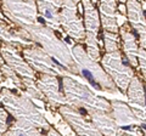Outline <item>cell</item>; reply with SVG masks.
<instances>
[{"mask_svg":"<svg viewBox=\"0 0 146 136\" xmlns=\"http://www.w3.org/2000/svg\"><path fill=\"white\" fill-rule=\"evenodd\" d=\"M73 60L77 66V74L83 78L84 83L94 90L95 92H110L123 95L118 88L116 86L115 81L104 69L100 61H95L91 58L85 48L82 44H76L71 48Z\"/></svg>","mask_w":146,"mask_h":136,"instance_id":"6da1fadb","label":"cell"},{"mask_svg":"<svg viewBox=\"0 0 146 136\" xmlns=\"http://www.w3.org/2000/svg\"><path fill=\"white\" fill-rule=\"evenodd\" d=\"M27 33L31 40L44 49V51L50 55L58 65L67 69L70 73L77 74V66L73 60L71 46H68L66 40L60 39L55 34V30L46 24L35 23L31 26L22 27Z\"/></svg>","mask_w":146,"mask_h":136,"instance_id":"7a4b0ae2","label":"cell"},{"mask_svg":"<svg viewBox=\"0 0 146 136\" xmlns=\"http://www.w3.org/2000/svg\"><path fill=\"white\" fill-rule=\"evenodd\" d=\"M0 105H1L15 120H25L33 124L45 134L51 128L45 113L36 107L25 94H16L10 88L4 86L0 90Z\"/></svg>","mask_w":146,"mask_h":136,"instance_id":"3957f363","label":"cell"},{"mask_svg":"<svg viewBox=\"0 0 146 136\" xmlns=\"http://www.w3.org/2000/svg\"><path fill=\"white\" fill-rule=\"evenodd\" d=\"M61 88L67 103L86 112L104 111L111 112V102L99 95L88 84L77 78V75L61 77Z\"/></svg>","mask_w":146,"mask_h":136,"instance_id":"277c9868","label":"cell"},{"mask_svg":"<svg viewBox=\"0 0 146 136\" xmlns=\"http://www.w3.org/2000/svg\"><path fill=\"white\" fill-rule=\"evenodd\" d=\"M100 63L104 67V69L107 72V74L112 78V80L115 81L118 90L123 95H125L128 85L135 75V72L124 56V53H122L121 50L113 52H105L101 56Z\"/></svg>","mask_w":146,"mask_h":136,"instance_id":"5b68a950","label":"cell"},{"mask_svg":"<svg viewBox=\"0 0 146 136\" xmlns=\"http://www.w3.org/2000/svg\"><path fill=\"white\" fill-rule=\"evenodd\" d=\"M83 6L84 29H85V50L88 55L95 61L101 60V49L99 42V32L101 27L99 10L95 7L93 0H80Z\"/></svg>","mask_w":146,"mask_h":136,"instance_id":"8992f818","label":"cell"},{"mask_svg":"<svg viewBox=\"0 0 146 136\" xmlns=\"http://www.w3.org/2000/svg\"><path fill=\"white\" fill-rule=\"evenodd\" d=\"M6 18L16 27L39 23V13L35 0H0Z\"/></svg>","mask_w":146,"mask_h":136,"instance_id":"52a82bcc","label":"cell"},{"mask_svg":"<svg viewBox=\"0 0 146 136\" xmlns=\"http://www.w3.org/2000/svg\"><path fill=\"white\" fill-rule=\"evenodd\" d=\"M22 55H23L25 60L28 62V65L40 74H50L57 77L74 75L70 73L67 69H62L63 67L58 65L50 55H48L44 51V49L39 46L38 44H33L23 48L22 49Z\"/></svg>","mask_w":146,"mask_h":136,"instance_id":"ba28073f","label":"cell"},{"mask_svg":"<svg viewBox=\"0 0 146 136\" xmlns=\"http://www.w3.org/2000/svg\"><path fill=\"white\" fill-rule=\"evenodd\" d=\"M57 112L61 114L71 128L74 130L76 135H88V136H100L101 133L95 128L93 121L90 120L89 113L84 114V110H79L74 106L66 103L57 108Z\"/></svg>","mask_w":146,"mask_h":136,"instance_id":"9c48e42d","label":"cell"},{"mask_svg":"<svg viewBox=\"0 0 146 136\" xmlns=\"http://www.w3.org/2000/svg\"><path fill=\"white\" fill-rule=\"evenodd\" d=\"M23 49L20 45L1 43L0 44V53L4 58L5 63L20 77L21 79H33L36 80V72L32 68L28 62L25 60L23 55H21Z\"/></svg>","mask_w":146,"mask_h":136,"instance_id":"30bf717a","label":"cell"},{"mask_svg":"<svg viewBox=\"0 0 146 136\" xmlns=\"http://www.w3.org/2000/svg\"><path fill=\"white\" fill-rule=\"evenodd\" d=\"M77 7L78 5L62 3L60 10V24L63 32L72 40L82 44L85 40V29L84 21L79 16Z\"/></svg>","mask_w":146,"mask_h":136,"instance_id":"8fae6325","label":"cell"},{"mask_svg":"<svg viewBox=\"0 0 146 136\" xmlns=\"http://www.w3.org/2000/svg\"><path fill=\"white\" fill-rule=\"evenodd\" d=\"M36 86L45 97V102L51 110H57L60 106L66 105L67 100L63 95L62 88L58 81L57 75L40 74L35 80Z\"/></svg>","mask_w":146,"mask_h":136,"instance_id":"7c38bea8","label":"cell"},{"mask_svg":"<svg viewBox=\"0 0 146 136\" xmlns=\"http://www.w3.org/2000/svg\"><path fill=\"white\" fill-rule=\"evenodd\" d=\"M125 96L128 105L133 110L135 116L141 121L146 120V92L144 81L140 79V77H133V79L128 85Z\"/></svg>","mask_w":146,"mask_h":136,"instance_id":"4fadbf2b","label":"cell"},{"mask_svg":"<svg viewBox=\"0 0 146 136\" xmlns=\"http://www.w3.org/2000/svg\"><path fill=\"white\" fill-rule=\"evenodd\" d=\"M127 20L130 27L139 35L140 48L146 50V17L144 7L139 0H127Z\"/></svg>","mask_w":146,"mask_h":136,"instance_id":"5bb4252c","label":"cell"},{"mask_svg":"<svg viewBox=\"0 0 146 136\" xmlns=\"http://www.w3.org/2000/svg\"><path fill=\"white\" fill-rule=\"evenodd\" d=\"M38 7L39 17H42L44 23L54 30L62 32L60 24V10L63 0H35Z\"/></svg>","mask_w":146,"mask_h":136,"instance_id":"9a60e30c","label":"cell"},{"mask_svg":"<svg viewBox=\"0 0 146 136\" xmlns=\"http://www.w3.org/2000/svg\"><path fill=\"white\" fill-rule=\"evenodd\" d=\"M119 37H121V48L123 53L129 61L133 68H138V53H139V42L135 34L131 30L130 24H122L119 27Z\"/></svg>","mask_w":146,"mask_h":136,"instance_id":"2e32d148","label":"cell"},{"mask_svg":"<svg viewBox=\"0 0 146 136\" xmlns=\"http://www.w3.org/2000/svg\"><path fill=\"white\" fill-rule=\"evenodd\" d=\"M110 102H111V114L119 129L140 124L141 120L135 116V113L128 103L118 101V100H112Z\"/></svg>","mask_w":146,"mask_h":136,"instance_id":"e0dca14e","label":"cell"},{"mask_svg":"<svg viewBox=\"0 0 146 136\" xmlns=\"http://www.w3.org/2000/svg\"><path fill=\"white\" fill-rule=\"evenodd\" d=\"M99 15L104 30L118 33L119 26L117 22V0H99Z\"/></svg>","mask_w":146,"mask_h":136,"instance_id":"ac0fdd59","label":"cell"},{"mask_svg":"<svg viewBox=\"0 0 146 136\" xmlns=\"http://www.w3.org/2000/svg\"><path fill=\"white\" fill-rule=\"evenodd\" d=\"M90 120L93 121L101 135L115 136L119 135V128L116 124L115 119L111 114V112H104V111H91L89 112Z\"/></svg>","mask_w":146,"mask_h":136,"instance_id":"d6986e66","label":"cell"},{"mask_svg":"<svg viewBox=\"0 0 146 136\" xmlns=\"http://www.w3.org/2000/svg\"><path fill=\"white\" fill-rule=\"evenodd\" d=\"M0 43L15 44V45H20L22 48L35 44L33 40H29L25 35H22L18 27L17 28H12L11 26L6 24V22H0Z\"/></svg>","mask_w":146,"mask_h":136,"instance_id":"ffe728a7","label":"cell"},{"mask_svg":"<svg viewBox=\"0 0 146 136\" xmlns=\"http://www.w3.org/2000/svg\"><path fill=\"white\" fill-rule=\"evenodd\" d=\"M44 134L42 130L38 129L33 124L25 120H15L12 125H9V129L5 131L4 135H21V136H34V135H42Z\"/></svg>","mask_w":146,"mask_h":136,"instance_id":"44dd1931","label":"cell"},{"mask_svg":"<svg viewBox=\"0 0 146 136\" xmlns=\"http://www.w3.org/2000/svg\"><path fill=\"white\" fill-rule=\"evenodd\" d=\"M102 43L105 52H113L118 51L121 49V37L119 33H113V32L104 30L102 32Z\"/></svg>","mask_w":146,"mask_h":136,"instance_id":"7402d4cb","label":"cell"},{"mask_svg":"<svg viewBox=\"0 0 146 136\" xmlns=\"http://www.w3.org/2000/svg\"><path fill=\"white\" fill-rule=\"evenodd\" d=\"M138 68L140 69L141 74H143L144 85L146 88V50L144 48H139L138 53Z\"/></svg>","mask_w":146,"mask_h":136,"instance_id":"603a6c76","label":"cell"},{"mask_svg":"<svg viewBox=\"0 0 146 136\" xmlns=\"http://www.w3.org/2000/svg\"><path fill=\"white\" fill-rule=\"evenodd\" d=\"M9 129V113L4 107L0 106V135H4Z\"/></svg>","mask_w":146,"mask_h":136,"instance_id":"cb8c5ba5","label":"cell"},{"mask_svg":"<svg viewBox=\"0 0 146 136\" xmlns=\"http://www.w3.org/2000/svg\"><path fill=\"white\" fill-rule=\"evenodd\" d=\"M65 4H72V5H78L80 3V0H63Z\"/></svg>","mask_w":146,"mask_h":136,"instance_id":"d4e9b609","label":"cell"},{"mask_svg":"<svg viewBox=\"0 0 146 136\" xmlns=\"http://www.w3.org/2000/svg\"><path fill=\"white\" fill-rule=\"evenodd\" d=\"M7 18H6V16L5 15H3V13H0V22H6Z\"/></svg>","mask_w":146,"mask_h":136,"instance_id":"484cf974","label":"cell"},{"mask_svg":"<svg viewBox=\"0 0 146 136\" xmlns=\"http://www.w3.org/2000/svg\"><path fill=\"white\" fill-rule=\"evenodd\" d=\"M4 63H5V61H4V58H3V56H1V53H0V67H1Z\"/></svg>","mask_w":146,"mask_h":136,"instance_id":"4316f807","label":"cell"},{"mask_svg":"<svg viewBox=\"0 0 146 136\" xmlns=\"http://www.w3.org/2000/svg\"><path fill=\"white\" fill-rule=\"evenodd\" d=\"M119 1H121V4H124V3L127 1V0H119Z\"/></svg>","mask_w":146,"mask_h":136,"instance_id":"83f0119b","label":"cell"},{"mask_svg":"<svg viewBox=\"0 0 146 136\" xmlns=\"http://www.w3.org/2000/svg\"><path fill=\"white\" fill-rule=\"evenodd\" d=\"M145 5H146V0H145Z\"/></svg>","mask_w":146,"mask_h":136,"instance_id":"f1b7e54d","label":"cell"}]
</instances>
